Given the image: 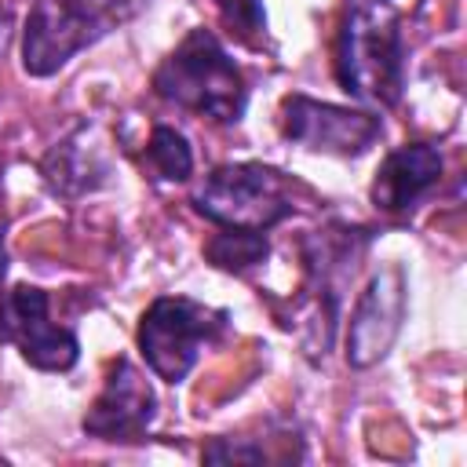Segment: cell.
Instances as JSON below:
<instances>
[{"mask_svg":"<svg viewBox=\"0 0 467 467\" xmlns=\"http://www.w3.org/2000/svg\"><path fill=\"white\" fill-rule=\"evenodd\" d=\"M270 255V241L263 230H241V226H223L208 244L204 259L226 274H248Z\"/></svg>","mask_w":467,"mask_h":467,"instance_id":"obj_12","label":"cell"},{"mask_svg":"<svg viewBox=\"0 0 467 467\" xmlns=\"http://www.w3.org/2000/svg\"><path fill=\"white\" fill-rule=\"evenodd\" d=\"M190 204L197 215L219 226H241V230H263V234L277 226L285 215H292L288 179L255 161L215 168L201 182Z\"/></svg>","mask_w":467,"mask_h":467,"instance_id":"obj_5","label":"cell"},{"mask_svg":"<svg viewBox=\"0 0 467 467\" xmlns=\"http://www.w3.org/2000/svg\"><path fill=\"white\" fill-rule=\"evenodd\" d=\"M336 80L358 102L398 106L405 91V36L383 0H354L336 40Z\"/></svg>","mask_w":467,"mask_h":467,"instance_id":"obj_1","label":"cell"},{"mask_svg":"<svg viewBox=\"0 0 467 467\" xmlns=\"http://www.w3.org/2000/svg\"><path fill=\"white\" fill-rule=\"evenodd\" d=\"M230 328V314L204 306L190 296H161L139 321V350L150 372L164 383H182L201 350L219 343Z\"/></svg>","mask_w":467,"mask_h":467,"instance_id":"obj_4","label":"cell"},{"mask_svg":"<svg viewBox=\"0 0 467 467\" xmlns=\"http://www.w3.org/2000/svg\"><path fill=\"white\" fill-rule=\"evenodd\" d=\"M84 131L88 128H77L69 139L55 142L51 153L44 157V175H47L51 190L62 193V197H80V193L106 182L109 168H106V161L99 157L95 146H84Z\"/></svg>","mask_w":467,"mask_h":467,"instance_id":"obj_11","label":"cell"},{"mask_svg":"<svg viewBox=\"0 0 467 467\" xmlns=\"http://www.w3.org/2000/svg\"><path fill=\"white\" fill-rule=\"evenodd\" d=\"M51 299L36 285H15L0 296V339L15 343L18 354L44 372H69L80 358L73 328L51 321Z\"/></svg>","mask_w":467,"mask_h":467,"instance_id":"obj_6","label":"cell"},{"mask_svg":"<svg viewBox=\"0 0 467 467\" xmlns=\"http://www.w3.org/2000/svg\"><path fill=\"white\" fill-rule=\"evenodd\" d=\"M7 29H11V11L0 7V51H4V44H7Z\"/></svg>","mask_w":467,"mask_h":467,"instance_id":"obj_15","label":"cell"},{"mask_svg":"<svg viewBox=\"0 0 467 467\" xmlns=\"http://www.w3.org/2000/svg\"><path fill=\"white\" fill-rule=\"evenodd\" d=\"M153 420H157V394L150 379L131 365V358H117L80 427L88 438L99 441H142Z\"/></svg>","mask_w":467,"mask_h":467,"instance_id":"obj_8","label":"cell"},{"mask_svg":"<svg viewBox=\"0 0 467 467\" xmlns=\"http://www.w3.org/2000/svg\"><path fill=\"white\" fill-rule=\"evenodd\" d=\"M281 135L317 153L361 157L383 135V120L365 109L317 102L310 95H288L281 102Z\"/></svg>","mask_w":467,"mask_h":467,"instance_id":"obj_7","label":"cell"},{"mask_svg":"<svg viewBox=\"0 0 467 467\" xmlns=\"http://www.w3.org/2000/svg\"><path fill=\"white\" fill-rule=\"evenodd\" d=\"M146 0H33L22 29V69L33 77L58 73L77 51L124 26Z\"/></svg>","mask_w":467,"mask_h":467,"instance_id":"obj_3","label":"cell"},{"mask_svg":"<svg viewBox=\"0 0 467 467\" xmlns=\"http://www.w3.org/2000/svg\"><path fill=\"white\" fill-rule=\"evenodd\" d=\"M401 321H405V270L387 266L368 281V288L354 306L347 332V365L354 368L376 365L398 339Z\"/></svg>","mask_w":467,"mask_h":467,"instance_id":"obj_9","label":"cell"},{"mask_svg":"<svg viewBox=\"0 0 467 467\" xmlns=\"http://www.w3.org/2000/svg\"><path fill=\"white\" fill-rule=\"evenodd\" d=\"M441 150L434 142H405L398 150H390L372 179V204L379 212H409L416 208L441 179Z\"/></svg>","mask_w":467,"mask_h":467,"instance_id":"obj_10","label":"cell"},{"mask_svg":"<svg viewBox=\"0 0 467 467\" xmlns=\"http://www.w3.org/2000/svg\"><path fill=\"white\" fill-rule=\"evenodd\" d=\"M142 157L153 168V175L164 179V182H186L190 171H193V150H190L186 135L175 131L171 124H157L150 131V142H146Z\"/></svg>","mask_w":467,"mask_h":467,"instance_id":"obj_13","label":"cell"},{"mask_svg":"<svg viewBox=\"0 0 467 467\" xmlns=\"http://www.w3.org/2000/svg\"><path fill=\"white\" fill-rule=\"evenodd\" d=\"M153 91L190 113L237 124L248 106V84L212 29H190L182 44L153 69Z\"/></svg>","mask_w":467,"mask_h":467,"instance_id":"obj_2","label":"cell"},{"mask_svg":"<svg viewBox=\"0 0 467 467\" xmlns=\"http://www.w3.org/2000/svg\"><path fill=\"white\" fill-rule=\"evenodd\" d=\"M219 18L226 22V29L244 40V44H259L266 33V11L259 0H215Z\"/></svg>","mask_w":467,"mask_h":467,"instance_id":"obj_14","label":"cell"}]
</instances>
